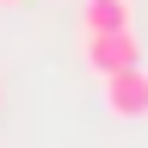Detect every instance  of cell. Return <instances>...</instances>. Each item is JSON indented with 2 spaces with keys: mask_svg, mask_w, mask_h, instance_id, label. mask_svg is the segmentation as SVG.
<instances>
[{
  "mask_svg": "<svg viewBox=\"0 0 148 148\" xmlns=\"http://www.w3.org/2000/svg\"><path fill=\"white\" fill-rule=\"evenodd\" d=\"M80 56H86V68L105 80V74L136 68L142 62V43H136V31H105V37H80Z\"/></svg>",
  "mask_w": 148,
  "mask_h": 148,
  "instance_id": "6da1fadb",
  "label": "cell"
},
{
  "mask_svg": "<svg viewBox=\"0 0 148 148\" xmlns=\"http://www.w3.org/2000/svg\"><path fill=\"white\" fill-rule=\"evenodd\" d=\"M105 111L111 117H148V68H123V74H105Z\"/></svg>",
  "mask_w": 148,
  "mask_h": 148,
  "instance_id": "7a4b0ae2",
  "label": "cell"
},
{
  "mask_svg": "<svg viewBox=\"0 0 148 148\" xmlns=\"http://www.w3.org/2000/svg\"><path fill=\"white\" fill-rule=\"evenodd\" d=\"M136 31V0H80V37Z\"/></svg>",
  "mask_w": 148,
  "mask_h": 148,
  "instance_id": "3957f363",
  "label": "cell"
},
{
  "mask_svg": "<svg viewBox=\"0 0 148 148\" xmlns=\"http://www.w3.org/2000/svg\"><path fill=\"white\" fill-rule=\"evenodd\" d=\"M0 6H25V0H0Z\"/></svg>",
  "mask_w": 148,
  "mask_h": 148,
  "instance_id": "277c9868",
  "label": "cell"
}]
</instances>
